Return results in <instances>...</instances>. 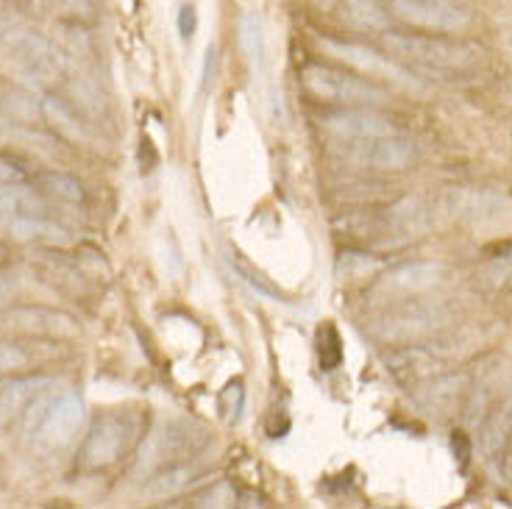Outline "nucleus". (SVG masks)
Returning a JSON list of instances; mask_svg holds the SVG:
<instances>
[{
	"label": "nucleus",
	"instance_id": "1",
	"mask_svg": "<svg viewBox=\"0 0 512 509\" xmlns=\"http://www.w3.org/2000/svg\"><path fill=\"white\" fill-rule=\"evenodd\" d=\"M84 415H87V407H84L81 395L73 390H62V393L48 390L34 407L28 409L23 426L42 448L62 451L81 432Z\"/></svg>",
	"mask_w": 512,
	"mask_h": 509
},
{
	"label": "nucleus",
	"instance_id": "2",
	"mask_svg": "<svg viewBox=\"0 0 512 509\" xmlns=\"http://www.w3.org/2000/svg\"><path fill=\"white\" fill-rule=\"evenodd\" d=\"M382 45L401 62L421 64V67H432V70H465L479 62V56H482V51L465 39L426 37V34L387 31L382 34Z\"/></svg>",
	"mask_w": 512,
	"mask_h": 509
},
{
	"label": "nucleus",
	"instance_id": "3",
	"mask_svg": "<svg viewBox=\"0 0 512 509\" xmlns=\"http://www.w3.org/2000/svg\"><path fill=\"white\" fill-rule=\"evenodd\" d=\"M3 48L9 53L12 64L31 78L39 87L56 84L67 70V56L64 51L39 31L26 26H9L3 31Z\"/></svg>",
	"mask_w": 512,
	"mask_h": 509
},
{
	"label": "nucleus",
	"instance_id": "4",
	"mask_svg": "<svg viewBox=\"0 0 512 509\" xmlns=\"http://www.w3.org/2000/svg\"><path fill=\"white\" fill-rule=\"evenodd\" d=\"M301 81L309 95L318 101L337 103V106H365V109H379L390 101L387 90L373 84L368 78H359L348 70L332 67V64L312 62L301 70Z\"/></svg>",
	"mask_w": 512,
	"mask_h": 509
},
{
	"label": "nucleus",
	"instance_id": "5",
	"mask_svg": "<svg viewBox=\"0 0 512 509\" xmlns=\"http://www.w3.org/2000/svg\"><path fill=\"white\" fill-rule=\"evenodd\" d=\"M446 215L468 223L482 234H501L512 229V198L499 190L460 187L443 195Z\"/></svg>",
	"mask_w": 512,
	"mask_h": 509
},
{
	"label": "nucleus",
	"instance_id": "6",
	"mask_svg": "<svg viewBox=\"0 0 512 509\" xmlns=\"http://www.w3.org/2000/svg\"><path fill=\"white\" fill-rule=\"evenodd\" d=\"M332 151L340 159H346L348 165L390 170V173L407 170L418 159V145L401 131L382 134V137H365V140H334Z\"/></svg>",
	"mask_w": 512,
	"mask_h": 509
},
{
	"label": "nucleus",
	"instance_id": "7",
	"mask_svg": "<svg viewBox=\"0 0 512 509\" xmlns=\"http://www.w3.org/2000/svg\"><path fill=\"white\" fill-rule=\"evenodd\" d=\"M134 443V423L123 415H101L92 420L90 432L78 451V465L84 471H106L126 457Z\"/></svg>",
	"mask_w": 512,
	"mask_h": 509
},
{
	"label": "nucleus",
	"instance_id": "8",
	"mask_svg": "<svg viewBox=\"0 0 512 509\" xmlns=\"http://www.w3.org/2000/svg\"><path fill=\"white\" fill-rule=\"evenodd\" d=\"M320 45H323V51L329 53L332 59L343 62L346 67H351V70L362 73V76L384 78V81H393L396 87H404V90L412 92L423 90L421 78L415 76L412 70H407L404 64H398L393 56H384V53L373 51L368 45L343 42V39H323Z\"/></svg>",
	"mask_w": 512,
	"mask_h": 509
},
{
	"label": "nucleus",
	"instance_id": "9",
	"mask_svg": "<svg viewBox=\"0 0 512 509\" xmlns=\"http://www.w3.org/2000/svg\"><path fill=\"white\" fill-rule=\"evenodd\" d=\"M0 326L26 337H48V340H73L81 334V326L73 315L51 306H9L0 312Z\"/></svg>",
	"mask_w": 512,
	"mask_h": 509
},
{
	"label": "nucleus",
	"instance_id": "10",
	"mask_svg": "<svg viewBox=\"0 0 512 509\" xmlns=\"http://www.w3.org/2000/svg\"><path fill=\"white\" fill-rule=\"evenodd\" d=\"M390 14L398 23L423 31H465L471 12L457 0H390Z\"/></svg>",
	"mask_w": 512,
	"mask_h": 509
},
{
	"label": "nucleus",
	"instance_id": "11",
	"mask_svg": "<svg viewBox=\"0 0 512 509\" xmlns=\"http://www.w3.org/2000/svg\"><path fill=\"white\" fill-rule=\"evenodd\" d=\"M448 220L443 195H404L384 212V226L401 237H423Z\"/></svg>",
	"mask_w": 512,
	"mask_h": 509
},
{
	"label": "nucleus",
	"instance_id": "12",
	"mask_svg": "<svg viewBox=\"0 0 512 509\" xmlns=\"http://www.w3.org/2000/svg\"><path fill=\"white\" fill-rule=\"evenodd\" d=\"M446 320V309L443 306L421 304V301H407L398 309L384 312L382 318L371 326L373 337L387 340V343H398V340H415L426 331L437 329Z\"/></svg>",
	"mask_w": 512,
	"mask_h": 509
},
{
	"label": "nucleus",
	"instance_id": "13",
	"mask_svg": "<svg viewBox=\"0 0 512 509\" xmlns=\"http://www.w3.org/2000/svg\"><path fill=\"white\" fill-rule=\"evenodd\" d=\"M31 270L37 273L42 284L70 298H87L90 295V279L78 265V256H67L56 251L53 245H45L31 254Z\"/></svg>",
	"mask_w": 512,
	"mask_h": 509
},
{
	"label": "nucleus",
	"instance_id": "14",
	"mask_svg": "<svg viewBox=\"0 0 512 509\" xmlns=\"http://www.w3.org/2000/svg\"><path fill=\"white\" fill-rule=\"evenodd\" d=\"M446 268L440 262H404L398 268H390L382 279L373 284V295L390 298H412L426 290H432L437 281L443 279Z\"/></svg>",
	"mask_w": 512,
	"mask_h": 509
},
{
	"label": "nucleus",
	"instance_id": "15",
	"mask_svg": "<svg viewBox=\"0 0 512 509\" xmlns=\"http://www.w3.org/2000/svg\"><path fill=\"white\" fill-rule=\"evenodd\" d=\"M206 443H209V434L195 420H170L154 437V459L162 468L165 465L170 468V465L195 459V454H201Z\"/></svg>",
	"mask_w": 512,
	"mask_h": 509
},
{
	"label": "nucleus",
	"instance_id": "16",
	"mask_svg": "<svg viewBox=\"0 0 512 509\" xmlns=\"http://www.w3.org/2000/svg\"><path fill=\"white\" fill-rule=\"evenodd\" d=\"M318 126L332 140H365V137H382V134L398 131L393 120L376 115L373 109H365V106H346L340 112L323 115Z\"/></svg>",
	"mask_w": 512,
	"mask_h": 509
},
{
	"label": "nucleus",
	"instance_id": "17",
	"mask_svg": "<svg viewBox=\"0 0 512 509\" xmlns=\"http://www.w3.org/2000/svg\"><path fill=\"white\" fill-rule=\"evenodd\" d=\"M31 217H51V198L45 192L28 181L0 187V220L6 226Z\"/></svg>",
	"mask_w": 512,
	"mask_h": 509
},
{
	"label": "nucleus",
	"instance_id": "18",
	"mask_svg": "<svg viewBox=\"0 0 512 509\" xmlns=\"http://www.w3.org/2000/svg\"><path fill=\"white\" fill-rule=\"evenodd\" d=\"M51 376H23L0 390V423H14L26 418V412L42 395L53 390Z\"/></svg>",
	"mask_w": 512,
	"mask_h": 509
},
{
	"label": "nucleus",
	"instance_id": "19",
	"mask_svg": "<svg viewBox=\"0 0 512 509\" xmlns=\"http://www.w3.org/2000/svg\"><path fill=\"white\" fill-rule=\"evenodd\" d=\"M0 115L17 123H34L42 117V98H37L26 84L0 76Z\"/></svg>",
	"mask_w": 512,
	"mask_h": 509
},
{
	"label": "nucleus",
	"instance_id": "20",
	"mask_svg": "<svg viewBox=\"0 0 512 509\" xmlns=\"http://www.w3.org/2000/svg\"><path fill=\"white\" fill-rule=\"evenodd\" d=\"M435 368V357H432L429 351H423V348H407V351H398V354H393V357L387 359V370L396 376L398 382L404 384L421 382L426 376H432V370Z\"/></svg>",
	"mask_w": 512,
	"mask_h": 509
},
{
	"label": "nucleus",
	"instance_id": "21",
	"mask_svg": "<svg viewBox=\"0 0 512 509\" xmlns=\"http://www.w3.org/2000/svg\"><path fill=\"white\" fill-rule=\"evenodd\" d=\"M45 14L59 20L62 26H92L98 20V3L95 0H34Z\"/></svg>",
	"mask_w": 512,
	"mask_h": 509
},
{
	"label": "nucleus",
	"instance_id": "22",
	"mask_svg": "<svg viewBox=\"0 0 512 509\" xmlns=\"http://www.w3.org/2000/svg\"><path fill=\"white\" fill-rule=\"evenodd\" d=\"M198 479V468L190 465V459L187 462H179V465H170L162 473H156L151 482L145 484V496L148 498H170V496H179L181 490H187L192 482Z\"/></svg>",
	"mask_w": 512,
	"mask_h": 509
},
{
	"label": "nucleus",
	"instance_id": "23",
	"mask_svg": "<svg viewBox=\"0 0 512 509\" xmlns=\"http://www.w3.org/2000/svg\"><path fill=\"white\" fill-rule=\"evenodd\" d=\"M37 187L51 201H59V204H84V184L76 179V176H70V173H62V170H45V173H39Z\"/></svg>",
	"mask_w": 512,
	"mask_h": 509
},
{
	"label": "nucleus",
	"instance_id": "24",
	"mask_svg": "<svg viewBox=\"0 0 512 509\" xmlns=\"http://www.w3.org/2000/svg\"><path fill=\"white\" fill-rule=\"evenodd\" d=\"M512 434V393L501 398L496 412H490L482 426V448L485 454H496L504 448L507 437Z\"/></svg>",
	"mask_w": 512,
	"mask_h": 509
},
{
	"label": "nucleus",
	"instance_id": "25",
	"mask_svg": "<svg viewBox=\"0 0 512 509\" xmlns=\"http://www.w3.org/2000/svg\"><path fill=\"white\" fill-rule=\"evenodd\" d=\"M343 14L354 28H368V31L387 28V12L379 0H343Z\"/></svg>",
	"mask_w": 512,
	"mask_h": 509
},
{
	"label": "nucleus",
	"instance_id": "26",
	"mask_svg": "<svg viewBox=\"0 0 512 509\" xmlns=\"http://www.w3.org/2000/svg\"><path fill=\"white\" fill-rule=\"evenodd\" d=\"M462 387V376H443V379H437L435 384H432V390L423 395L421 404L426 412H440V415H446V409L454 404V398H457V393H460Z\"/></svg>",
	"mask_w": 512,
	"mask_h": 509
},
{
	"label": "nucleus",
	"instance_id": "27",
	"mask_svg": "<svg viewBox=\"0 0 512 509\" xmlns=\"http://www.w3.org/2000/svg\"><path fill=\"white\" fill-rule=\"evenodd\" d=\"M318 354H320V368L334 370L340 368L343 362V345H340V334L334 326H323L318 331Z\"/></svg>",
	"mask_w": 512,
	"mask_h": 509
},
{
	"label": "nucleus",
	"instance_id": "28",
	"mask_svg": "<svg viewBox=\"0 0 512 509\" xmlns=\"http://www.w3.org/2000/svg\"><path fill=\"white\" fill-rule=\"evenodd\" d=\"M240 31H243V48L248 53V59L254 64H262V56H265V37H262V23L256 14H245L243 23H240Z\"/></svg>",
	"mask_w": 512,
	"mask_h": 509
},
{
	"label": "nucleus",
	"instance_id": "29",
	"mask_svg": "<svg viewBox=\"0 0 512 509\" xmlns=\"http://www.w3.org/2000/svg\"><path fill=\"white\" fill-rule=\"evenodd\" d=\"M379 268V262L371 259L368 254H340L337 259V276L346 281V279H357V276H365V273H371V270Z\"/></svg>",
	"mask_w": 512,
	"mask_h": 509
},
{
	"label": "nucleus",
	"instance_id": "30",
	"mask_svg": "<svg viewBox=\"0 0 512 509\" xmlns=\"http://www.w3.org/2000/svg\"><path fill=\"white\" fill-rule=\"evenodd\" d=\"M226 259H229L231 270H237V276H240V279H243L245 284H248V287H254L256 293L268 295V298H282V295H279V290H273L268 281L262 279L259 273H254V270H251V265H245L240 256L229 254V256H226Z\"/></svg>",
	"mask_w": 512,
	"mask_h": 509
},
{
	"label": "nucleus",
	"instance_id": "31",
	"mask_svg": "<svg viewBox=\"0 0 512 509\" xmlns=\"http://www.w3.org/2000/svg\"><path fill=\"white\" fill-rule=\"evenodd\" d=\"M28 368V354L20 345L9 343V340H0V376H9V373H23Z\"/></svg>",
	"mask_w": 512,
	"mask_h": 509
},
{
	"label": "nucleus",
	"instance_id": "32",
	"mask_svg": "<svg viewBox=\"0 0 512 509\" xmlns=\"http://www.w3.org/2000/svg\"><path fill=\"white\" fill-rule=\"evenodd\" d=\"M23 181H31L26 162H20L17 156H9V153H0V187L23 184Z\"/></svg>",
	"mask_w": 512,
	"mask_h": 509
},
{
	"label": "nucleus",
	"instance_id": "33",
	"mask_svg": "<svg viewBox=\"0 0 512 509\" xmlns=\"http://www.w3.org/2000/svg\"><path fill=\"white\" fill-rule=\"evenodd\" d=\"M195 28H198V20H195V9L192 6H181L179 9V37L187 42L195 34Z\"/></svg>",
	"mask_w": 512,
	"mask_h": 509
},
{
	"label": "nucleus",
	"instance_id": "34",
	"mask_svg": "<svg viewBox=\"0 0 512 509\" xmlns=\"http://www.w3.org/2000/svg\"><path fill=\"white\" fill-rule=\"evenodd\" d=\"M215 62H218V51H215V45H209V48H206V59H204V78H201L204 90H209V84L215 81Z\"/></svg>",
	"mask_w": 512,
	"mask_h": 509
},
{
	"label": "nucleus",
	"instance_id": "35",
	"mask_svg": "<svg viewBox=\"0 0 512 509\" xmlns=\"http://www.w3.org/2000/svg\"><path fill=\"white\" fill-rule=\"evenodd\" d=\"M14 293H17V281L9 279V276H0V312L12 306Z\"/></svg>",
	"mask_w": 512,
	"mask_h": 509
},
{
	"label": "nucleus",
	"instance_id": "36",
	"mask_svg": "<svg viewBox=\"0 0 512 509\" xmlns=\"http://www.w3.org/2000/svg\"><path fill=\"white\" fill-rule=\"evenodd\" d=\"M12 248H9V245H6V242L0 240V270L3 268H9V265H12Z\"/></svg>",
	"mask_w": 512,
	"mask_h": 509
}]
</instances>
